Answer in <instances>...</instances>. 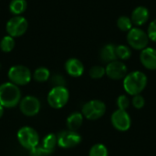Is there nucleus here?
Masks as SVG:
<instances>
[{"label": "nucleus", "mask_w": 156, "mask_h": 156, "mask_svg": "<svg viewBox=\"0 0 156 156\" xmlns=\"http://www.w3.org/2000/svg\"><path fill=\"white\" fill-rule=\"evenodd\" d=\"M147 76L140 71L135 70L128 73L123 79V89L127 94L135 96L141 94L147 86Z\"/></svg>", "instance_id": "f257e3e1"}, {"label": "nucleus", "mask_w": 156, "mask_h": 156, "mask_svg": "<svg viewBox=\"0 0 156 156\" xmlns=\"http://www.w3.org/2000/svg\"><path fill=\"white\" fill-rule=\"evenodd\" d=\"M28 28V22L26 17L23 16H14L11 17L6 25L5 30L7 35L12 37H19L23 36Z\"/></svg>", "instance_id": "0eeeda50"}, {"label": "nucleus", "mask_w": 156, "mask_h": 156, "mask_svg": "<svg viewBox=\"0 0 156 156\" xmlns=\"http://www.w3.org/2000/svg\"><path fill=\"white\" fill-rule=\"evenodd\" d=\"M58 145L63 149H70L76 147L81 143V136L74 131L66 130L58 134Z\"/></svg>", "instance_id": "1a4fd4ad"}, {"label": "nucleus", "mask_w": 156, "mask_h": 156, "mask_svg": "<svg viewBox=\"0 0 156 156\" xmlns=\"http://www.w3.org/2000/svg\"><path fill=\"white\" fill-rule=\"evenodd\" d=\"M112 126L119 132H126L131 128L132 119L126 111L117 109L111 117Z\"/></svg>", "instance_id": "9d476101"}, {"label": "nucleus", "mask_w": 156, "mask_h": 156, "mask_svg": "<svg viewBox=\"0 0 156 156\" xmlns=\"http://www.w3.org/2000/svg\"><path fill=\"white\" fill-rule=\"evenodd\" d=\"M106 74L105 68L100 65H95L90 69V76L93 80H100Z\"/></svg>", "instance_id": "393cba45"}, {"label": "nucleus", "mask_w": 156, "mask_h": 156, "mask_svg": "<svg viewBox=\"0 0 156 156\" xmlns=\"http://www.w3.org/2000/svg\"><path fill=\"white\" fill-rule=\"evenodd\" d=\"M21 96V90L16 84L9 81L0 85V104L4 108L11 109L19 105Z\"/></svg>", "instance_id": "f03ea898"}, {"label": "nucleus", "mask_w": 156, "mask_h": 156, "mask_svg": "<svg viewBox=\"0 0 156 156\" xmlns=\"http://www.w3.org/2000/svg\"><path fill=\"white\" fill-rule=\"evenodd\" d=\"M32 78L37 82H45L49 80L50 71L48 70V69L45 67H39L34 71Z\"/></svg>", "instance_id": "aec40b11"}, {"label": "nucleus", "mask_w": 156, "mask_h": 156, "mask_svg": "<svg viewBox=\"0 0 156 156\" xmlns=\"http://www.w3.org/2000/svg\"><path fill=\"white\" fill-rule=\"evenodd\" d=\"M133 24L131 17H128L126 16H122L117 19V27L122 31L129 32L133 27Z\"/></svg>", "instance_id": "4be33fe9"}, {"label": "nucleus", "mask_w": 156, "mask_h": 156, "mask_svg": "<svg viewBox=\"0 0 156 156\" xmlns=\"http://www.w3.org/2000/svg\"><path fill=\"white\" fill-rule=\"evenodd\" d=\"M116 103H117L118 109L122 110V111H126L131 105V101L127 95H120L117 98Z\"/></svg>", "instance_id": "a878e982"}, {"label": "nucleus", "mask_w": 156, "mask_h": 156, "mask_svg": "<svg viewBox=\"0 0 156 156\" xmlns=\"http://www.w3.org/2000/svg\"><path fill=\"white\" fill-rule=\"evenodd\" d=\"M100 57L102 62L104 63H110L112 61L117 60V55H116V46L113 44H106L102 47V48L100 51Z\"/></svg>", "instance_id": "dca6fc26"}, {"label": "nucleus", "mask_w": 156, "mask_h": 156, "mask_svg": "<svg viewBox=\"0 0 156 156\" xmlns=\"http://www.w3.org/2000/svg\"><path fill=\"white\" fill-rule=\"evenodd\" d=\"M89 156H109V152L104 144H96L90 148Z\"/></svg>", "instance_id": "b1692460"}, {"label": "nucleus", "mask_w": 156, "mask_h": 156, "mask_svg": "<svg viewBox=\"0 0 156 156\" xmlns=\"http://www.w3.org/2000/svg\"><path fill=\"white\" fill-rule=\"evenodd\" d=\"M19 109L24 115L33 117L40 111V101L35 96H26L21 99L19 102Z\"/></svg>", "instance_id": "f8f14e48"}, {"label": "nucleus", "mask_w": 156, "mask_h": 156, "mask_svg": "<svg viewBox=\"0 0 156 156\" xmlns=\"http://www.w3.org/2000/svg\"><path fill=\"white\" fill-rule=\"evenodd\" d=\"M149 17H150V12L148 8L143 5H139L136 8H134L131 16L133 24L137 27L144 25L148 21Z\"/></svg>", "instance_id": "2eb2a0df"}, {"label": "nucleus", "mask_w": 156, "mask_h": 156, "mask_svg": "<svg viewBox=\"0 0 156 156\" xmlns=\"http://www.w3.org/2000/svg\"><path fill=\"white\" fill-rule=\"evenodd\" d=\"M15 48V38L12 37L11 36L7 35L5 36L1 41H0V49L5 52V53H8L11 52Z\"/></svg>", "instance_id": "412c9836"}, {"label": "nucleus", "mask_w": 156, "mask_h": 156, "mask_svg": "<svg viewBox=\"0 0 156 156\" xmlns=\"http://www.w3.org/2000/svg\"><path fill=\"white\" fill-rule=\"evenodd\" d=\"M83 118H84V116L82 115L81 112H75L71 113L67 118V122H66L68 130L77 132L81 127V125L83 123Z\"/></svg>", "instance_id": "f3484780"}, {"label": "nucleus", "mask_w": 156, "mask_h": 156, "mask_svg": "<svg viewBox=\"0 0 156 156\" xmlns=\"http://www.w3.org/2000/svg\"><path fill=\"white\" fill-rule=\"evenodd\" d=\"M0 69H1V64H0Z\"/></svg>", "instance_id": "2f4dec72"}, {"label": "nucleus", "mask_w": 156, "mask_h": 156, "mask_svg": "<svg viewBox=\"0 0 156 156\" xmlns=\"http://www.w3.org/2000/svg\"><path fill=\"white\" fill-rule=\"evenodd\" d=\"M48 103L53 109L63 108L69 100V92L66 87H53L48 94Z\"/></svg>", "instance_id": "423d86ee"}, {"label": "nucleus", "mask_w": 156, "mask_h": 156, "mask_svg": "<svg viewBox=\"0 0 156 156\" xmlns=\"http://www.w3.org/2000/svg\"><path fill=\"white\" fill-rule=\"evenodd\" d=\"M7 76L10 82L16 84L18 87L28 84L32 79L30 69L24 65L12 66L8 70Z\"/></svg>", "instance_id": "20e7f679"}, {"label": "nucleus", "mask_w": 156, "mask_h": 156, "mask_svg": "<svg viewBox=\"0 0 156 156\" xmlns=\"http://www.w3.org/2000/svg\"><path fill=\"white\" fill-rule=\"evenodd\" d=\"M116 55L120 60H127L132 56V49L125 45H119L116 47Z\"/></svg>", "instance_id": "5701e85b"}, {"label": "nucleus", "mask_w": 156, "mask_h": 156, "mask_svg": "<svg viewBox=\"0 0 156 156\" xmlns=\"http://www.w3.org/2000/svg\"><path fill=\"white\" fill-rule=\"evenodd\" d=\"M106 75L113 80H123L128 74V68L122 60H114L107 64L105 68Z\"/></svg>", "instance_id": "9b49d317"}, {"label": "nucleus", "mask_w": 156, "mask_h": 156, "mask_svg": "<svg viewBox=\"0 0 156 156\" xmlns=\"http://www.w3.org/2000/svg\"><path fill=\"white\" fill-rule=\"evenodd\" d=\"M131 102H132L133 106L135 109H137V110L143 109L144 107V105H145V100H144V98L141 94L133 96V99H132Z\"/></svg>", "instance_id": "cd10ccee"}, {"label": "nucleus", "mask_w": 156, "mask_h": 156, "mask_svg": "<svg viewBox=\"0 0 156 156\" xmlns=\"http://www.w3.org/2000/svg\"><path fill=\"white\" fill-rule=\"evenodd\" d=\"M65 69L69 76L73 78H79L84 72V65L80 59L76 58H71L66 61Z\"/></svg>", "instance_id": "4468645a"}, {"label": "nucleus", "mask_w": 156, "mask_h": 156, "mask_svg": "<svg viewBox=\"0 0 156 156\" xmlns=\"http://www.w3.org/2000/svg\"><path fill=\"white\" fill-rule=\"evenodd\" d=\"M51 84L53 87H65L66 80L61 74H55L50 78Z\"/></svg>", "instance_id": "bb28decb"}, {"label": "nucleus", "mask_w": 156, "mask_h": 156, "mask_svg": "<svg viewBox=\"0 0 156 156\" xmlns=\"http://www.w3.org/2000/svg\"><path fill=\"white\" fill-rule=\"evenodd\" d=\"M27 7L26 0H11L9 3V11L14 16H21Z\"/></svg>", "instance_id": "6ab92c4d"}, {"label": "nucleus", "mask_w": 156, "mask_h": 156, "mask_svg": "<svg viewBox=\"0 0 156 156\" xmlns=\"http://www.w3.org/2000/svg\"><path fill=\"white\" fill-rule=\"evenodd\" d=\"M147 35L149 37V39H151L154 42H156V19L153 20L150 23L148 31H147Z\"/></svg>", "instance_id": "c85d7f7f"}, {"label": "nucleus", "mask_w": 156, "mask_h": 156, "mask_svg": "<svg viewBox=\"0 0 156 156\" xmlns=\"http://www.w3.org/2000/svg\"><path fill=\"white\" fill-rule=\"evenodd\" d=\"M127 42L131 48L136 50H143L148 46L149 37L143 29L139 27H133L127 34Z\"/></svg>", "instance_id": "6e6552de"}, {"label": "nucleus", "mask_w": 156, "mask_h": 156, "mask_svg": "<svg viewBox=\"0 0 156 156\" xmlns=\"http://www.w3.org/2000/svg\"><path fill=\"white\" fill-rule=\"evenodd\" d=\"M140 60L143 66L149 70H156V49L146 48L140 54Z\"/></svg>", "instance_id": "ddd939ff"}, {"label": "nucleus", "mask_w": 156, "mask_h": 156, "mask_svg": "<svg viewBox=\"0 0 156 156\" xmlns=\"http://www.w3.org/2000/svg\"><path fill=\"white\" fill-rule=\"evenodd\" d=\"M106 112V105L101 100H91L86 102L81 110V113L87 120L96 121L101 119Z\"/></svg>", "instance_id": "39448f33"}, {"label": "nucleus", "mask_w": 156, "mask_h": 156, "mask_svg": "<svg viewBox=\"0 0 156 156\" xmlns=\"http://www.w3.org/2000/svg\"><path fill=\"white\" fill-rule=\"evenodd\" d=\"M4 111H5V108L0 104V118L3 116V114H4Z\"/></svg>", "instance_id": "7c9ffc66"}, {"label": "nucleus", "mask_w": 156, "mask_h": 156, "mask_svg": "<svg viewBox=\"0 0 156 156\" xmlns=\"http://www.w3.org/2000/svg\"><path fill=\"white\" fill-rule=\"evenodd\" d=\"M58 145V137L54 133H48L47 134L42 141V147L44 150L48 154H51L54 151L56 146Z\"/></svg>", "instance_id": "a211bd4d"}, {"label": "nucleus", "mask_w": 156, "mask_h": 156, "mask_svg": "<svg viewBox=\"0 0 156 156\" xmlns=\"http://www.w3.org/2000/svg\"><path fill=\"white\" fill-rule=\"evenodd\" d=\"M16 137L19 144L28 151L35 148L39 144V135L37 132L29 126L20 128L17 132Z\"/></svg>", "instance_id": "7ed1b4c3"}, {"label": "nucleus", "mask_w": 156, "mask_h": 156, "mask_svg": "<svg viewBox=\"0 0 156 156\" xmlns=\"http://www.w3.org/2000/svg\"><path fill=\"white\" fill-rule=\"evenodd\" d=\"M49 155L45 150L44 148L40 145H37L36 146L35 148L31 149L29 151V156H48Z\"/></svg>", "instance_id": "c756f323"}]
</instances>
